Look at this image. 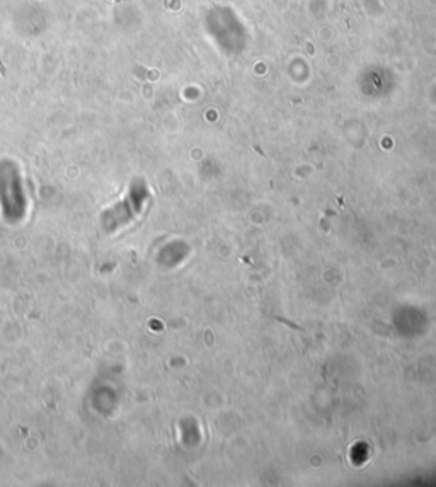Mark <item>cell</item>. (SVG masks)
<instances>
[{
    "instance_id": "1",
    "label": "cell",
    "mask_w": 436,
    "mask_h": 487,
    "mask_svg": "<svg viewBox=\"0 0 436 487\" xmlns=\"http://www.w3.org/2000/svg\"><path fill=\"white\" fill-rule=\"evenodd\" d=\"M0 208L4 218L11 223L26 217L27 199L19 171L12 162H0Z\"/></svg>"
},
{
    "instance_id": "2",
    "label": "cell",
    "mask_w": 436,
    "mask_h": 487,
    "mask_svg": "<svg viewBox=\"0 0 436 487\" xmlns=\"http://www.w3.org/2000/svg\"><path fill=\"white\" fill-rule=\"evenodd\" d=\"M140 205H142V199H140V193L137 191H131L128 194V198L125 201H121L120 205L112 206L109 212H106L102 215V227L107 233L116 232L120 227H123L130 222L135 215L138 213Z\"/></svg>"
}]
</instances>
